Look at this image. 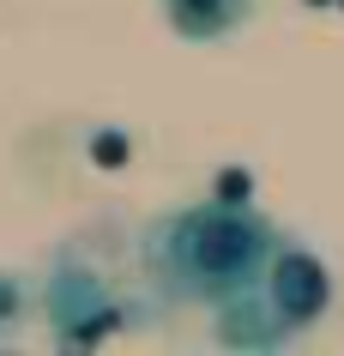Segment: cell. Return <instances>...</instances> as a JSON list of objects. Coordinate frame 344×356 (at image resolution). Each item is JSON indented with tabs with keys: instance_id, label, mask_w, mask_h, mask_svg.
I'll return each instance as SVG.
<instances>
[{
	"instance_id": "obj_1",
	"label": "cell",
	"mask_w": 344,
	"mask_h": 356,
	"mask_svg": "<svg viewBox=\"0 0 344 356\" xmlns=\"http://www.w3.org/2000/svg\"><path fill=\"white\" fill-rule=\"evenodd\" d=\"M284 242L260 206L248 200H199L175 206L139 229V266L163 302L175 308H218L242 296L266 272L272 248Z\"/></svg>"
},
{
	"instance_id": "obj_2",
	"label": "cell",
	"mask_w": 344,
	"mask_h": 356,
	"mask_svg": "<svg viewBox=\"0 0 344 356\" xmlns=\"http://www.w3.org/2000/svg\"><path fill=\"white\" fill-rule=\"evenodd\" d=\"M332 308V272L320 266L314 248L278 242L266 272L242 290V296L218 302V338L224 344H248V350H278L290 338H302L308 326H320Z\"/></svg>"
},
{
	"instance_id": "obj_3",
	"label": "cell",
	"mask_w": 344,
	"mask_h": 356,
	"mask_svg": "<svg viewBox=\"0 0 344 356\" xmlns=\"http://www.w3.org/2000/svg\"><path fill=\"white\" fill-rule=\"evenodd\" d=\"M115 320H121L115 314V296L91 272L67 266V272L49 278V326H55V338H67V344H97V338L115 332Z\"/></svg>"
},
{
	"instance_id": "obj_4",
	"label": "cell",
	"mask_w": 344,
	"mask_h": 356,
	"mask_svg": "<svg viewBox=\"0 0 344 356\" xmlns=\"http://www.w3.org/2000/svg\"><path fill=\"white\" fill-rule=\"evenodd\" d=\"M157 6L181 42H224L236 31H248L260 0H157Z\"/></svg>"
},
{
	"instance_id": "obj_5",
	"label": "cell",
	"mask_w": 344,
	"mask_h": 356,
	"mask_svg": "<svg viewBox=\"0 0 344 356\" xmlns=\"http://www.w3.org/2000/svg\"><path fill=\"white\" fill-rule=\"evenodd\" d=\"M19 308H24V290H19V278H6V272H0V332H13Z\"/></svg>"
}]
</instances>
